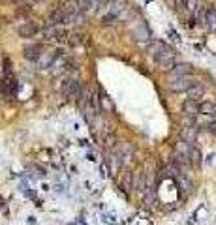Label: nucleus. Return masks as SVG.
<instances>
[{"label":"nucleus","instance_id":"b1692460","mask_svg":"<svg viewBox=\"0 0 216 225\" xmlns=\"http://www.w3.org/2000/svg\"><path fill=\"white\" fill-rule=\"evenodd\" d=\"M11 2H19V0H11Z\"/></svg>","mask_w":216,"mask_h":225},{"label":"nucleus","instance_id":"6e6552de","mask_svg":"<svg viewBox=\"0 0 216 225\" xmlns=\"http://www.w3.org/2000/svg\"><path fill=\"white\" fill-rule=\"evenodd\" d=\"M41 53H43V47L41 43H28L25 49H23V56L26 60H32V62H38Z\"/></svg>","mask_w":216,"mask_h":225},{"label":"nucleus","instance_id":"39448f33","mask_svg":"<svg viewBox=\"0 0 216 225\" xmlns=\"http://www.w3.org/2000/svg\"><path fill=\"white\" fill-rule=\"evenodd\" d=\"M62 49H51V51H45V53H41V56H40V68H43V69H49V68H53L55 64H57V60L62 56Z\"/></svg>","mask_w":216,"mask_h":225},{"label":"nucleus","instance_id":"f03ea898","mask_svg":"<svg viewBox=\"0 0 216 225\" xmlns=\"http://www.w3.org/2000/svg\"><path fill=\"white\" fill-rule=\"evenodd\" d=\"M77 103H79V111H81L83 118H85L88 124H92V122H94V118H96V113H98V109L94 107L92 98L88 96V92H81Z\"/></svg>","mask_w":216,"mask_h":225},{"label":"nucleus","instance_id":"20e7f679","mask_svg":"<svg viewBox=\"0 0 216 225\" xmlns=\"http://www.w3.org/2000/svg\"><path fill=\"white\" fill-rule=\"evenodd\" d=\"M197 133H199V128H197V124L194 122V118H186V126L180 130V139H182L184 143L194 146V143H196V139H197Z\"/></svg>","mask_w":216,"mask_h":225},{"label":"nucleus","instance_id":"1a4fd4ad","mask_svg":"<svg viewBox=\"0 0 216 225\" xmlns=\"http://www.w3.org/2000/svg\"><path fill=\"white\" fill-rule=\"evenodd\" d=\"M182 115H184V118H196L197 115H199V103H197V100H188L182 103Z\"/></svg>","mask_w":216,"mask_h":225},{"label":"nucleus","instance_id":"0eeeda50","mask_svg":"<svg viewBox=\"0 0 216 225\" xmlns=\"http://www.w3.org/2000/svg\"><path fill=\"white\" fill-rule=\"evenodd\" d=\"M192 73V66L188 64V62H179L175 64V68L171 69V72H167L169 75V81H175V79H180V77H186Z\"/></svg>","mask_w":216,"mask_h":225},{"label":"nucleus","instance_id":"9d476101","mask_svg":"<svg viewBox=\"0 0 216 225\" xmlns=\"http://www.w3.org/2000/svg\"><path fill=\"white\" fill-rule=\"evenodd\" d=\"M40 28L34 25V23H23V25H19L17 26V34H19V38H32V36H36Z\"/></svg>","mask_w":216,"mask_h":225},{"label":"nucleus","instance_id":"423d86ee","mask_svg":"<svg viewBox=\"0 0 216 225\" xmlns=\"http://www.w3.org/2000/svg\"><path fill=\"white\" fill-rule=\"evenodd\" d=\"M81 86H79V81L77 79H68L64 83V86H62V94L64 98H70V100H79L81 96Z\"/></svg>","mask_w":216,"mask_h":225},{"label":"nucleus","instance_id":"4468645a","mask_svg":"<svg viewBox=\"0 0 216 225\" xmlns=\"http://www.w3.org/2000/svg\"><path fill=\"white\" fill-rule=\"evenodd\" d=\"M107 6H109L107 13H111V15H115V17H118L124 11V0H111Z\"/></svg>","mask_w":216,"mask_h":225},{"label":"nucleus","instance_id":"f257e3e1","mask_svg":"<svg viewBox=\"0 0 216 225\" xmlns=\"http://www.w3.org/2000/svg\"><path fill=\"white\" fill-rule=\"evenodd\" d=\"M149 53L152 54V58H154L156 64L162 69H165V72H171V69L175 68V64H177L175 51H173L167 43H164V41H154V43L149 47Z\"/></svg>","mask_w":216,"mask_h":225},{"label":"nucleus","instance_id":"dca6fc26","mask_svg":"<svg viewBox=\"0 0 216 225\" xmlns=\"http://www.w3.org/2000/svg\"><path fill=\"white\" fill-rule=\"evenodd\" d=\"M205 26L211 28V30H216V8H209L207 19H205Z\"/></svg>","mask_w":216,"mask_h":225},{"label":"nucleus","instance_id":"4be33fe9","mask_svg":"<svg viewBox=\"0 0 216 225\" xmlns=\"http://www.w3.org/2000/svg\"><path fill=\"white\" fill-rule=\"evenodd\" d=\"M209 131L216 133V122H211V124H209Z\"/></svg>","mask_w":216,"mask_h":225},{"label":"nucleus","instance_id":"aec40b11","mask_svg":"<svg viewBox=\"0 0 216 225\" xmlns=\"http://www.w3.org/2000/svg\"><path fill=\"white\" fill-rule=\"evenodd\" d=\"M115 21H117L115 15H111V13H105V15L102 17V25H103V26H111V25L115 23Z\"/></svg>","mask_w":216,"mask_h":225},{"label":"nucleus","instance_id":"a211bd4d","mask_svg":"<svg viewBox=\"0 0 216 225\" xmlns=\"http://www.w3.org/2000/svg\"><path fill=\"white\" fill-rule=\"evenodd\" d=\"M190 163H194L196 167L201 165V152H199V148H196V146H192V150H190Z\"/></svg>","mask_w":216,"mask_h":225},{"label":"nucleus","instance_id":"5701e85b","mask_svg":"<svg viewBox=\"0 0 216 225\" xmlns=\"http://www.w3.org/2000/svg\"><path fill=\"white\" fill-rule=\"evenodd\" d=\"M169 36H171L173 39H177V41H179V34H177V32H173V30H169Z\"/></svg>","mask_w":216,"mask_h":225},{"label":"nucleus","instance_id":"7ed1b4c3","mask_svg":"<svg viewBox=\"0 0 216 225\" xmlns=\"http://www.w3.org/2000/svg\"><path fill=\"white\" fill-rule=\"evenodd\" d=\"M199 81L196 79V77H192V75H186V77H180V79H175V81H169V84H167V88L171 90V92H188L194 84H197Z\"/></svg>","mask_w":216,"mask_h":225},{"label":"nucleus","instance_id":"2eb2a0df","mask_svg":"<svg viewBox=\"0 0 216 225\" xmlns=\"http://www.w3.org/2000/svg\"><path fill=\"white\" fill-rule=\"evenodd\" d=\"M188 98H190V100H197V98H201L205 94V84L203 83H197V84H194V86L188 90Z\"/></svg>","mask_w":216,"mask_h":225},{"label":"nucleus","instance_id":"ddd939ff","mask_svg":"<svg viewBox=\"0 0 216 225\" xmlns=\"http://www.w3.org/2000/svg\"><path fill=\"white\" fill-rule=\"evenodd\" d=\"M47 36H49V39H57V41H68V38H70V32H66V30H60V28L53 26V30H47Z\"/></svg>","mask_w":216,"mask_h":225},{"label":"nucleus","instance_id":"f3484780","mask_svg":"<svg viewBox=\"0 0 216 225\" xmlns=\"http://www.w3.org/2000/svg\"><path fill=\"white\" fill-rule=\"evenodd\" d=\"M68 43L72 45V47H77L81 43H85V36L79 34V32H72V34H70V38H68Z\"/></svg>","mask_w":216,"mask_h":225},{"label":"nucleus","instance_id":"6ab92c4d","mask_svg":"<svg viewBox=\"0 0 216 225\" xmlns=\"http://www.w3.org/2000/svg\"><path fill=\"white\" fill-rule=\"evenodd\" d=\"M122 186H124V189H128V191H130L132 188H135V182H134V174H132V173H128L126 177H124V180H122Z\"/></svg>","mask_w":216,"mask_h":225},{"label":"nucleus","instance_id":"412c9836","mask_svg":"<svg viewBox=\"0 0 216 225\" xmlns=\"http://www.w3.org/2000/svg\"><path fill=\"white\" fill-rule=\"evenodd\" d=\"M197 0H186V10L190 11V13H196L197 11Z\"/></svg>","mask_w":216,"mask_h":225},{"label":"nucleus","instance_id":"9b49d317","mask_svg":"<svg viewBox=\"0 0 216 225\" xmlns=\"http://www.w3.org/2000/svg\"><path fill=\"white\" fill-rule=\"evenodd\" d=\"M132 34H134V38L137 41H149L150 39V30L145 23H139L135 28H132Z\"/></svg>","mask_w":216,"mask_h":225},{"label":"nucleus","instance_id":"f8f14e48","mask_svg":"<svg viewBox=\"0 0 216 225\" xmlns=\"http://www.w3.org/2000/svg\"><path fill=\"white\" fill-rule=\"evenodd\" d=\"M199 115L214 118V116H216V103H212V101H203V103H199Z\"/></svg>","mask_w":216,"mask_h":225}]
</instances>
